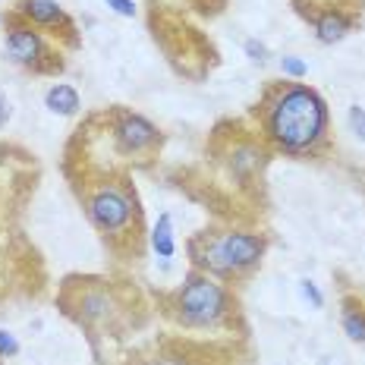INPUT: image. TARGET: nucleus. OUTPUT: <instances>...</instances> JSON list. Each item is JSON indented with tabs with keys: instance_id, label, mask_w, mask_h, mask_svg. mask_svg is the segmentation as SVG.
I'll return each mask as SVG.
<instances>
[{
	"instance_id": "f8f14e48",
	"label": "nucleus",
	"mask_w": 365,
	"mask_h": 365,
	"mask_svg": "<svg viewBox=\"0 0 365 365\" xmlns=\"http://www.w3.org/2000/svg\"><path fill=\"white\" fill-rule=\"evenodd\" d=\"M299 296L309 302L312 309H322L324 306V293L318 290V284H315V280H309V277L299 280Z\"/></svg>"
},
{
	"instance_id": "6ab92c4d",
	"label": "nucleus",
	"mask_w": 365,
	"mask_h": 365,
	"mask_svg": "<svg viewBox=\"0 0 365 365\" xmlns=\"http://www.w3.org/2000/svg\"><path fill=\"white\" fill-rule=\"evenodd\" d=\"M6 120H10V104H6V98L0 95V126H6Z\"/></svg>"
},
{
	"instance_id": "f3484780",
	"label": "nucleus",
	"mask_w": 365,
	"mask_h": 365,
	"mask_svg": "<svg viewBox=\"0 0 365 365\" xmlns=\"http://www.w3.org/2000/svg\"><path fill=\"white\" fill-rule=\"evenodd\" d=\"M349 126H353V133L365 142V108H359V104L349 108Z\"/></svg>"
},
{
	"instance_id": "a211bd4d",
	"label": "nucleus",
	"mask_w": 365,
	"mask_h": 365,
	"mask_svg": "<svg viewBox=\"0 0 365 365\" xmlns=\"http://www.w3.org/2000/svg\"><path fill=\"white\" fill-rule=\"evenodd\" d=\"M104 4H108L117 16H126V19L135 16V0H104Z\"/></svg>"
},
{
	"instance_id": "f257e3e1",
	"label": "nucleus",
	"mask_w": 365,
	"mask_h": 365,
	"mask_svg": "<svg viewBox=\"0 0 365 365\" xmlns=\"http://www.w3.org/2000/svg\"><path fill=\"white\" fill-rule=\"evenodd\" d=\"M328 129V104L318 91L306 86H293L274 98L268 110V135L284 151H309L322 142Z\"/></svg>"
},
{
	"instance_id": "20e7f679",
	"label": "nucleus",
	"mask_w": 365,
	"mask_h": 365,
	"mask_svg": "<svg viewBox=\"0 0 365 365\" xmlns=\"http://www.w3.org/2000/svg\"><path fill=\"white\" fill-rule=\"evenodd\" d=\"M88 217L98 230L117 233V230H123V227L129 224V217H133V202H129V195L120 192L117 186H104L91 195Z\"/></svg>"
},
{
	"instance_id": "423d86ee",
	"label": "nucleus",
	"mask_w": 365,
	"mask_h": 365,
	"mask_svg": "<svg viewBox=\"0 0 365 365\" xmlns=\"http://www.w3.org/2000/svg\"><path fill=\"white\" fill-rule=\"evenodd\" d=\"M113 135H117V145L135 155V151H145L158 142V129L148 123L139 113H120L117 126H113Z\"/></svg>"
},
{
	"instance_id": "1a4fd4ad",
	"label": "nucleus",
	"mask_w": 365,
	"mask_h": 365,
	"mask_svg": "<svg viewBox=\"0 0 365 365\" xmlns=\"http://www.w3.org/2000/svg\"><path fill=\"white\" fill-rule=\"evenodd\" d=\"M44 108L51 113H57V117H73V113L79 110V91L73 86H66V82H57V86H51L48 95H44Z\"/></svg>"
},
{
	"instance_id": "f03ea898",
	"label": "nucleus",
	"mask_w": 365,
	"mask_h": 365,
	"mask_svg": "<svg viewBox=\"0 0 365 365\" xmlns=\"http://www.w3.org/2000/svg\"><path fill=\"white\" fill-rule=\"evenodd\" d=\"M262 255H264V237L233 230V233H220L217 240H211L205 255L195 258V262L217 274H237V271L255 268L262 262Z\"/></svg>"
},
{
	"instance_id": "2eb2a0df",
	"label": "nucleus",
	"mask_w": 365,
	"mask_h": 365,
	"mask_svg": "<svg viewBox=\"0 0 365 365\" xmlns=\"http://www.w3.org/2000/svg\"><path fill=\"white\" fill-rule=\"evenodd\" d=\"M16 353H19V340L10 331L0 328V359H13Z\"/></svg>"
},
{
	"instance_id": "7ed1b4c3",
	"label": "nucleus",
	"mask_w": 365,
	"mask_h": 365,
	"mask_svg": "<svg viewBox=\"0 0 365 365\" xmlns=\"http://www.w3.org/2000/svg\"><path fill=\"white\" fill-rule=\"evenodd\" d=\"M177 309L186 324H217L230 309V296L208 274H189L177 296Z\"/></svg>"
},
{
	"instance_id": "dca6fc26",
	"label": "nucleus",
	"mask_w": 365,
	"mask_h": 365,
	"mask_svg": "<svg viewBox=\"0 0 365 365\" xmlns=\"http://www.w3.org/2000/svg\"><path fill=\"white\" fill-rule=\"evenodd\" d=\"M82 312H86V318H95V315H104V309H108V299L104 296H86L82 299Z\"/></svg>"
},
{
	"instance_id": "4468645a",
	"label": "nucleus",
	"mask_w": 365,
	"mask_h": 365,
	"mask_svg": "<svg viewBox=\"0 0 365 365\" xmlns=\"http://www.w3.org/2000/svg\"><path fill=\"white\" fill-rule=\"evenodd\" d=\"M246 57L249 60H252V63H258V66H262V63H268V44H262V41H255V38H249V41H246Z\"/></svg>"
},
{
	"instance_id": "9b49d317",
	"label": "nucleus",
	"mask_w": 365,
	"mask_h": 365,
	"mask_svg": "<svg viewBox=\"0 0 365 365\" xmlns=\"http://www.w3.org/2000/svg\"><path fill=\"white\" fill-rule=\"evenodd\" d=\"M344 334L353 344H365V312L344 309Z\"/></svg>"
},
{
	"instance_id": "0eeeda50",
	"label": "nucleus",
	"mask_w": 365,
	"mask_h": 365,
	"mask_svg": "<svg viewBox=\"0 0 365 365\" xmlns=\"http://www.w3.org/2000/svg\"><path fill=\"white\" fill-rule=\"evenodd\" d=\"M19 13L35 26H60V22H66V13L57 0H22Z\"/></svg>"
},
{
	"instance_id": "6e6552de",
	"label": "nucleus",
	"mask_w": 365,
	"mask_h": 365,
	"mask_svg": "<svg viewBox=\"0 0 365 365\" xmlns=\"http://www.w3.org/2000/svg\"><path fill=\"white\" fill-rule=\"evenodd\" d=\"M151 249H155V255L161 258V262H170L173 252H177V240H173V217H170V211L158 215L155 227H151Z\"/></svg>"
},
{
	"instance_id": "39448f33",
	"label": "nucleus",
	"mask_w": 365,
	"mask_h": 365,
	"mask_svg": "<svg viewBox=\"0 0 365 365\" xmlns=\"http://www.w3.org/2000/svg\"><path fill=\"white\" fill-rule=\"evenodd\" d=\"M6 57L16 66L41 70V60L48 57V44H44V38L32 26H13L6 32Z\"/></svg>"
},
{
	"instance_id": "ddd939ff",
	"label": "nucleus",
	"mask_w": 365,
	"mask_h": 365,
	"mask_svg": "<svg viewBox=\"0 0 365 365\" xmlns=\"http://www.w3.org/2000/svg\"><path fill=\"white\" fill-rule=\"evenodd\" d=\"M280 73L290 76V79H302V76L309 73V63L302 57H284L280 60Z\"/></svg>"
},
{
	"instance_id": "9d476101",
	"label": "nucleus",
	"mask_w": 365,
	"mask_h": 365,
	"mask_svg": "<svg viewBox=\"0 0 365 365\" xmlns=\"http://www.w3.org/2000/svg\"><path fill=\"white\" fill-rule=\"evenodd\" d=\"M346 35H349V19L344 16V13L328 10L315 19V38L322 44H337V41H344Z\"/></svg>"
}]
</instances>
